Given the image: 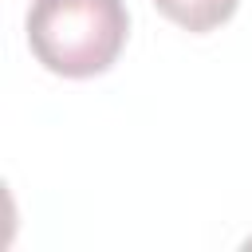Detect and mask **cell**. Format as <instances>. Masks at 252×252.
Segmentation results:
<instances>
[{
	"label": "cell",
	"instance_id": "cell-1",
	"mask_svg": "<svg viewBox=\"0 0 252 252\" xmlns=\"http://www.w3.org/2000/svg\"><path fill=\"white\" fill-rule=\"evenodd\" d=\"M130 35L122 0H35L28 12L32 55L63 79H91L114 67Z\"/></svg>",
	"mask_w": 252,
	"mask_h": 252
},
{
	"label": "cell",
	"instance_id": "cell-2",
	"mask_svg": "<svg viewBox=\"0 0 252 252\" xmlns=\"http://www.w3.org/2000/svg\"><path fill=\"white\" fill-rule=\"evenodd\" d=\"M154 8L169 24L193 32V35H205V32H213V28L232 20L236 0H154Z\"/></svg>",
	"mask_w": 252,
	"mask_h": 252
}]
</instances>
